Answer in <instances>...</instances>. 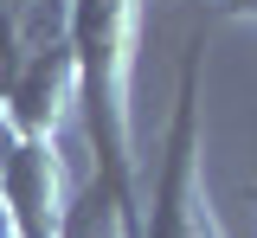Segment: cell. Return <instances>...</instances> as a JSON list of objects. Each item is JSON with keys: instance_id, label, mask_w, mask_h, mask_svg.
I'll return each instance as SVG.
<instances>
[{"instance_id": "6da1fadb", "label": "cell", "mask_w": 257, "mask_h": 238, "mask_svg": "<svg viewBox=\"0 0 257 238\" xmlns=\"http://www.w3.org/2000/svg\"><path fill=\"white\" fill-rule=\"evenodd\" d=\"M231 7H251V13H257V0H231Z\"/></svg>"}]
</instances>
